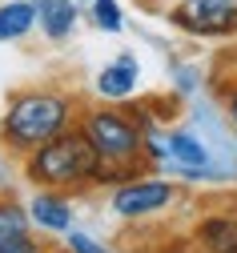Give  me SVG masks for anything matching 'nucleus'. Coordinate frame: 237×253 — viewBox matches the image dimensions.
<instances>
[{
    "instance_id": "f257e3e1",
    "label": "nucleus",
    "mask_w": 237,
    "mask_h": 253,
    "mask_svg": "<svg viewBox=\"0 0 237 253\" xmlns=\"http://www.w3.org/2000/svg\"><path fill=\"white\" fill-rule=\"evenodd\" d=\"M100 153L89 141V133H56L52 141H45L28 161V177L41 185H81L89 177H96Z\"/></svg>"
},
{
    "instance_id": "f03ea898",
    "label": "nucleus",
    "mask_w": 237,
    "mask_h": 253,
    "mask_svg": "<svg viewBox=\"0 0 237 253\" xmlns=\"http://www.w3.org/2000/svg\"><path fill=\"white\" fill-rule=\"evenodd\" d=\"M64 121H69V105L60 97H48V92H24L8 105L4 117V137L16 149H41L45 141H52Z\"/></svg>"
},
{
    "instance_id": "7ed1b4c3",
    "label": "nucleus",
    "mask_w": 237,
    "mask_h": 253,
    "mask_svg": "<svg viewBox=\"0 0 237 253\" xmlns=\"http://www.w3.org/2000/svg\"><path fill=\"white\" fill-rule=\"evenodd\" d=\"M85 133L105 161H125V157H133L141 149V133L129 121H121L117 113H93L85 121Z\"/></svg>"
},
{
    "instance_id": "20e7f679",
    "label": "nucleus",
    "mask_w": 237,
    "mask_h": 253,
    "mask_svg": "<svg viewBox=\"0 0 237 253\" xmlns=\"http://www.w3.org/2000/svg\"><path fill=\"white\" fill-rule=\"evenodd\" d=\"M169 201H173V189L165 181H133V185H125V189L113 193V209L121 217H145V213L165 209Z\"/></svg>"
},
{
    "instance_id": "39448f33",
    "label": "nucleus",
    "mask_w": 237,
    "mask_h": 253,
    "mask_svg": "<svg viewBox=\"0 0 237 253\" xmlns=\"http://www.w3.org/2000/svg\"><path fill=\"white\" fill-rule=\"evenodd\" d=\"M177 24L193 33H225L237 24V0H189L177 12Z\"/></svg>"
},
{
    "instance_id": "423d86ee",
    "label": "nucleus",
    "mask_w": 237,
    "mask_h": 253,
    "mask_svg": "<svg viewBox=\"0 0 237 253\" xmlns=\"http://www.w3.org/2000/svg\"><path fill=\"white\" fill-rule=\"evenodd\" d=\"M96 88L105 92V97H129V92L137 88V60L121 56L117 65H109L105 73L96 77Z\"/></svg>"
},
{
    "instance_id": "0eeeda50",
    "label": "nucleus",
    "mask_w": 237,
    "mask_h": 253,
    "mask_svg": "<svg viewBox=\"0 0 237 253\" xmlns=\"http://www.w3.org/2000/svg\"><path fill=\"white\" fill-rule=\"evenodd\" d=\"M37 12H41V24H45V33L52 41L69 37V28L77 20V4L73 0H37Z\"/></svg>"
},
{
    "instance_id": "6e6552de",
    "label": "nucleus",
    "mask_w": 237,
    "mask_h": 253,
    "mask_svg": "<svg viewBox=\"0 0 237 253\" xmlns=\"http://www.w3.org/2000/svg\"><path fill=\"white\" fill-rule=\"evenodd\" d=\"M32 221H37L41 229H56V233H69L73 229L69 205H64L60 197H52V193H41L37 201H32Z\"/></svg>"
},
{
    "instance_id": "1a4fd4ad",
    "label": "nucleus",
    "mask_w": 237,
    "mask_h": 253,
    "mask_svg": "<svg viewBox=\"0 0 237 253\" xmlns=\"http://www.w3.org/2000/svg\"><path fill=\"white\" fill-rule=\"evenodd\" d=\"M32 20H37V4H0V41H16L24 37Z\"/></svg>"
},
{
    "instance_id": "9d476101",
    "label": "nucleus",
    "mask_w": 237,
    "mask_h": 253,
    "mask_svg": "<svg viewBox=\"0 0 237 253\" xmlns=\"http://www.w3.org/2000/svg\"><path fill=\"white\" fill-rule=\"evenodd\" d=\"M169 153H173L185 169H205V165H209L205 141H197L193 133H173V137H169Z\"/></svg>"
},
{
    "instance_id": "9b49d317",
    "label": "nucleus",
    "mask_w": 237,
    "mask_h": 253,
    "mask_svg": "<svg viewBox=\"0 0 237 253\" xmlns=\"http://www.w3.org/2000/svg\"><path fill=\"white\" fill-rule=\"evenodd\" d=\"M28 217L20 205L12 201H0V245H12V241H24L28 237Z\"/></svg>"
},
{
    "instance_id": "f8f14e48",
    "label": "nucleus",
    "mask_w": 237,
    "mask_h": 253,
    "mask_svg": "<svg viewBox=\"0 0 237 253\" xmlns=\"http://www.w3.org/2000/svg\"><path fill=\"white\" fill-rule=\"evenodd\" d=\"M201 237H205V245L217 249V253H233V249H237V225L225 221V217L205 221V225H201Z\"/></svg>"
},
{
    "instance_id": "ddd939ff",
    "label": "nucleus",
    "mask_w": 237,
    "mask_h": 253,
    "mask_svg": "<svg viewBox=\"0 0 237 253\" xmlns=\"http://www.w3.org/2000/svg\"><path fill=\"white\" fill-rule=\"evenodd\" d=\"M96 24L100 28H105V33H117V28H121V8L113 4V0H96Z\"/></svg>"
},
{
    "instance_id": "4468645a",
    "label": "nucleus",
    "mask_w": 237,
    "mask_h": 253,
    "mask_svg": "<svg viewBox=\"0 0 237 253\" xmlns=\"http://www.w3.org/2000/svg\"><path fill=\"white\" fill-rule=\"evenodd\" d=\"M69 245H73V253H109L105 245H96V241L85 237V233H69Z\"/></svg>"
},
{
    "instance_id": "2eb2a0df",
    "label": "nucleus",
    "mask_w": 237,
    "mask_h": 253,
    "mask_svg": "<svg viewBox=\"0 0 237 253\" xmlns=\"http://www.w3.org/2000/svg\"><path fill=\"white\" fill-rule=\"evenodd\" d=\"M0 253H37V245L24 237V241H12V245H0Z\"/></svg>"
},
{
    "instance_id": "dca6fc26",
    "label": "nucleus",
    "mask_w": 237,
    "mask_h": 253,
    "mask_svg": "<svg viewBox=\"0 0 237 253\" xmlns=\"http://www.w3.org/2000/svg\"><path fill=\"white\" fill-rule=\"evenodd\" d=\"M229 117H233V125H237V92H233V101H229Z\"/></svg>"
},
{
    "instance_id": "f3484780",
    "label": "nucleus",
    "mask_w": 237,
    "mask_h": 253,
    "mask_svg": "<svg viewBox=\"0 0 237 253\" xmlns=\"http://www.w3.org/2000/svg\"><path fill=\"white\" fill-rule=\"evenodd\" d=\"M233 253H237V249H233Z\"/></svg>"
}]
</instances>
